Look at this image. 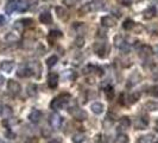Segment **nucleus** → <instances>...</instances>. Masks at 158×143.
I'll return each mask as SVG.
<instances>
[{
  "label": "nucleus",
  "instance_id": "nucleus-19",
  "mask_svg": "<svg viewBox=\"0 0 158 143\" xmlns=\"http://www.w3.org/2000/svg\"><path fill=\"white\" fill-rule=\"evenodd\" d=\"M17 4H18V1H16V0L8 2V5L6 6V13L10 14V13H12L14 10H17Z\"/></svg>",
  "mask_w": 158,
  "mask_h": 143
},
{
  "label": "nucleus",
  "instance_id": "nucleus-17",
  "mask_svg": "<svg viewBox=\"0 0 158 143\" xmlns=\"http://www.w3.org/2000/svg\"><path fill=\"white\" fill-rule=\"evenodd\" d=\"M139 55H140L141 57H146V56H150V55H151V48L147 47V46H143V47L140 48Z\"/></svg>",
  "mask_w": 158,
  "mask_h": 143
},
{
  "label": "nucleus",
  "instance_id": "nucleus-2",
  "mask_svg": "<svg viewBox=\"0 0 158 143\" xmlns=\"http://www.w3.org/2000/svg\"><path fill=\"white\" fill-rule=\"evenodd\" d=\"M49 123H50V125H51V128L54 130H58L61 128V125H62V117L57 112H54L49 117Z\"/></svg>",
  "mask_w": 158,
  "mask_h": 143
},
{
  "label": "nucleus",
  "instance_id": "nucleus-33",
  "mask_svg": "<svg viewBox=\"0 0 158 143\" xmlns=\"http://www.w3.org/2000/svg\"><path fill=\"white\" fill-rule=\"evenodd\" d=\"M77 1H79V0H63V4L67 5V6H73V5H75Z\"/></svg>",
  "mask_w": 158,
  "mask_h": 143
},
{
  "label": "nucleus",
  "instance_id": "nucleus-37",
  "mask_svg": "<svg viewBox=\"0 0 158 143\" xmlns=\"http://www.w3.org/2000/svg\"><path fill=\"white\" fill-rule=\"evenodd\" d=\"M4 81H5V79H4V78H2L1 75H0V86H1L2 84H4Z\"/></svg>",
  "mask_w": 158,
  "mask_h": 143
},
{
  "label": "nucleus",
  "instance_id": "nucleus-35",
  "mask_svg": "<svg viewBox=\"0 0 158 143\" xmlns=\"http://www.w3.org/2000/svg\"><path fill=\"white\" fill-rule=\"evenodd\" d=\"M6 136H7V137H10L11 140H12V138H14V134H12V132H6Z\"/></svg>",
  "mask_w": 158,
  "mask_h": 143
},
{
  "label": "nucleus",
  "instance_id": "nucleus-41",
  "mask_svg": "<svg viewBox=\"0 0 158 143\" xmlns=\"http://www.w3.org/2000/svg\"><path fill=\"white\" fill-rule=\"evenodd\" d=\"M0 143H2V141H1V140H0Z\"/></svg>",
  "mask_w": 158,
  "mask_h": 143
},
{
  "label": "nucleus",
  "instance_id": "nucleus-3",
  "mask_svg": "<svg viewBox=\"0 0 158 143\" xmlns=\"http://www.w3.org/2000/svg\"><path fill=\"white\" fill-rule=\"evenodd\" d=\"M7 90H8V92L12 95H18L20 93L22 87H20V85H19L17 81H14V80H8V81H7Z\"/></svg>",
  "mask_w": 158,
  "mask_h": 143
},
{
  "label": "nucleus",
  "instance_id": "nucleus-28",
  "mask_svg": "<svg viewBox=\"0 0 158 143\" xmlns=\"http://www.w3.org/2000/svg\"><path fill=\"white\" fill-rule=\"evenodd\" d=\"M145 106H146V109L149 111H156V110H158V103H147Z\"/></svg>",
  "mask_w": 158,
  "mask_h": 143
},
{
  "label": "nucleus",
  "instance_id": "nucleus-27",
  "mask_svg": "<svg viewBox=\"0 0 158 143\" xmlns=\"http://www.w3.org/2000/svg\"><path fill=\"white\" fill-rule=\"evenodd\" d=\"M18 36L16 35V33H13V32H10L6 37H5V40L6 41H8V42H16V41H18Z\"/></svg>",
  "mask_w": 158,
  "mask_h": 143
},
{
  "label": "nucleus",
  "instance_id": "nucleus-25",
  "mask_svg": "<svg viewBox=\"0 0 158 143\" xmlns=\"http://www.w3.org/2000/svg\"><path fill=\"white\" fill-rule=\"evenodd\" d=\"M62 76H63L64 79H67V80H74V79L76 78V74H75V72L73 71H66L62 74Z\"/></svg>",
  "mask_w": 158,
  "mask_h": 143
},
{
  "label": "nucleus",
  "instance_id": "nucleus-9",
  "mask_svg": "<svg viewBox=\"0 0 158 143\" xmlns=\"http://www.w3.org/2000/svg\"><path fill=\"white\" fill-rule=\"evenodd\" d=\"M101 24L104 26H107V27H112L115 25V19L111 17V16H105L101 18Z\"/></svg>",
  "mask_w": 158,
  "mask_h": 143
},
{
  "label": "nucleus",
  "instance_id": "nucleus-8",
  "mask_svg": "<svg viewBox=\"0 0 158 143\" xmlns=\"http://www.w3.org/2000/svg\"><path fill=\"white\" fill-rule=\"evenodd\" d=\"M0 68H1L2 72L11 73V72L13 71V68H14V63H13V61H4V62H1Z\"/></svg>",
  "mask_w": 158,
  "mask_h": 143
},
{
  "label": "nucleus",
  "instance_id": "nucleus-21",
  "mask_svg": "<svg viewBox=\"0 0 158 143\" xmlns=\"http://www.w3.org/2000/svg\"><path fill=\"white\" fill-rule=\"evenodd\" d=\"M57 61H58V57H57L56 55H52V56H50V57L46 60V66H48L49 68H51V67H54V66L57 63Z\"/></svg>",
  "mask_w": 158,
  "mask_h": 143
},
{
  "label": "nucleus",
  "instance_id": "nucleus-16",
  "mask_svg": "<svg viewBox=\"0 0 158 143\" xmlns=\"http://www.w3.org/2000/svg\"><path fill=\"white\" fill-rule=\"evenodd\" d=\"M155 14H156V8H155V7H149V8L144 12V18H145V19H151V18L155 17Z\"/></svg>",
  "mask_w": 158,
  "mask_h": 143
},
{
  "label": "nucleus",
  "instance_id": "nucleus-24",
  "mask_svg": "<svg viewBox=\"0 0 158 143\" xmlns=\"http://www.w3.org/2000/svg\"><path fill=\"white\" fill-rule=\"evenodd\" d=\"M105 94H106V98L111 101L113 99V97H114V90H113L112 86H108V87H106V90H105Z\"/></svg>",
  "mask_w": 158,
  "mask_h": 143
},
{
  "label": "nucleus",
  "instance_id": "nucleus-39",
  "mask_svg": "<svg viewBox=\"0 0 158 143\" xmlns=\"http://www.w3.org/2000/svg\"><path fill=\"white\" fill-rule=\"evenodd\" d=\"M155 76H156V78H158V69L155 72Z\"/></svg>",
  "mask_w": 158,
  "mask_h": 143
},
{
  "label": "nucleus",
  "instance_id": "nucleus-26",
  "mask_svg": "<svg viewBox=\"0 0 158 143\" xmlns=\"http://www.w3.org/2000/svg\"><path fill=\"white\" fill-rule=\"evenodd\" d=\"M56 13L58 16V18H66L67 17V11L63 7H56Z\"/></svg>",
  "mask_w": 158,
  "mask_h": 143
},
{
  "label": "nucleus",
  "instance_id": "nucleus-4",
  "mask_svg": "<svg viewBox=\"0 0 158 143\" xmlns=\"http://www.w3.org/2000/svg\"><path fill=\"white\" fill-rule=\"evenodd\" d=\"M70 112H71L73 117L76 119V120H79V122H83V120H86L87 117H88V115H87V112H86L85 110H81V109H77V107L71 109Z\"/></svg>",
  "mask_w": 158,
  "mask_h": 143
},
{
  "label": "nucleus",
  "instance_id": "nucleus-6",
  "mask_svg": "<svg viewBox=\"0 0 158 143\" xmlns=\"http://www.w3.org/2000/svg\"><path fill=\"white\" fill-rule=\"evenodd\" d=\"M17 75L19 78H27L30 75H32V71L29 66H25V65H22L19 68H18V72H17Z\"/></svg>",
  "mask_w": 158,
  "mask_h": 143
},
{
  "label": "nucleus",
  "instance_id": "nucleus-40",
  "mask_svg": "<svg viewBox=\"0 0 158 143\" xmlns=\"http://www.w3.org/2000/svg\"><path fill=\"white\" fill-rule=\"evenodd\" d=\"M156 130H157V131H158V120H157V122H156Z\"/></svg>",
  "mask_w": 158,
  "mask_h": 143
},
{
  "label": "nucleus",
  "instance_id": "nucleus-31",
  "mask_svg": "<svg viewBox=\"0 0 158 143\" xmlns=\"http://www.w3.org/2000/svg\"><path fill=\"white\" fill-rule=\"evenodd\" d=\"M61 36H62V33H61L60 31H51L50 35H49V38H52V37H54V41H55V38H60Z\"/></svg>",
  "mask_w": 158,
  "mask_h": 143
},
{
  "label": "nucleus",
  "instance_id": "nucleus-13",
  "mask_svg": "<svg viewBox=\"0 0 158 143\" xmlns=\"http://www.w3.org/2000/svg\"><path fill=\"white\" fill-rule=\"evenodd\" d=\"M0 113H1V116L4 117V118H10L12 115H13V111H12V109L10 107V106H2L1 107V111H0Z\"/></svg>",
  "mask_w": 158,
  "mask_h": 143
},
{
  "label": "nucleus",
  "instance_id": "nucleus-38",
  "mask_svg": "<svg viewBox=\"0 0 158 143\" xmlns=\"http://www.w3.org/2000/svg\"><path fill=\"white\" fill-rule=\"evenodd\" d=\"M155 54H156V55L158 56V46H157V47H155Z\"/></svg>",
  "mask_w": 158,
  "mask_h": 143
},
{
  "label": "nucleus",
  "instance_id": "nucleus-34",
  "mask_svg": "<svg viewBox=\"0 0 158 143\" xmlns=\"http://www.w3.org/2000/svg\"><path fill=\"white\" fill-rule=\"evenodd\" d=\"M49 143H62V140L61 138H52Z\"/></svg>",
  "mask_w": 158,
  "mask_h": 143
},
{
  "label": "nucleus",
  "instance_id": "nucleus-7",
  "mask_svg": "<svg viewBox=\"0 0 158 143\" xmlns=\"http://www.w3.org/2000/svg\"><path fill=\"white\" fill-rule=\"evenodd\" d=\"M43 117V113L39 111V110H37V109H33L31 112H30V115H29V119L32 122V123H38L41 119Z\"/></svg>",
  "mask_w": 158,
  "mask_h": 143
},
{
  "label": "nucleus",
  "instance_id": "nucleus-22",
  "mask_svg": "<svg viewBox=\"0 0 158 143\" xmlns=\"http://www.w3.org/2000/svg\"><path fill=\"white\" fill-rule=\"evenodd\" d=\"M27 94L30 95V97H36L37 95V86L35 84L29 85V87H27Z\"/></svg>",
  "mask_w": 158,
  "mask_h": 143
},
{
  "label": "nucleus",
  "instance_id": "nucleus-36",
  "mask_svg": "<svg viewBox=\"0 0 158 143\" xmlns=\"http://www.w3.org/2000/svg\"><path fill=\"white\" fill-rule=\"evenodd\" d=\"M4 23H5V18H4L2 16H0V26L4 25Z\"/></svg>",
  "mask_w": 158,
  "mask_h": 143
},
{
  "label": "nucleus",
  "instance_id": "nucleus-30",
  "mask_svg": "<svg viewBox=\"0 0 158 143\" xmlns=\"http://www.w3.org/2000/svg\"><path fill=\"white\" fill-rule=\"evenodd\" d=\"M124 29H126V30H129V29H132L133 26H135V23H133V21H131V19H127V21H125V23H124Z\"/></svg>",
  "mask_w": 158,
  "mask_h": 143
},
{
  "label": "nucleus",
  "instance_id": "nucleus-29",
  "mask_svg": "<svg viewBox=\"0 0 158 143\" xmlns=\"http://www.w3.org/2000/svg\"><path fill=\"white\" fill-rule=\"evenodd\" d=\"M149 94L155 97V98H158V86H153L149 90Z\"/></svg>",
  "mask_w": 158,
  "mask_h": 143
},
{
  "label": "nucleus",
  "instance_id": "nucleus-5",
  "mask_svg": "<svg viewBox=\"0 0 158 143\" xmlns=\"http://www.w3.org/2000/svg\"><path fill=\"white\" fill-rule=\"evenodd\" d=\"M57 85H58V75L56 73H50L48 75V86L51 90H54L57 87Z\"/></svg>",
  "mask_w": 158,
  "mask_h": 143
},
{
  "label": "nucleus",
  "instance_id": "nucleus-20",
  "mask_svg": "<svg viewBox=\"0 0 158 143\" xmlns=\"http://www.w3.org/2000/svg\"><path fill=\"white\" fill-rule=\"evenodd\" d=\"M29 8V2L27 1H25V0H20V1H18V4H17V10L18 11H26Z\"/></svg>",
  "mask_w": 158,
  "mask_h": 143
},
{
  "label": "nucleus",
  "instance_id": "nucleus-23",
  "mask_svg": "<svg viewBox=\"0 0 158 143\" xmlns=\"http://www.w3.org/2000/svg\"><path fill=\"white\" fill-rule=\"evenodd\" d=\"M129 142V136L125 134H119L115 138V143H127Z\"/></svg>",
  "mask_w": 158,
  "mask_h": 143
},
{
  "label": "nucleus",
  "instance_id": "nucleus-32",
  "mask_svg": "<svg viewBox=\"0 0 158 143\" xmlns=\"http://www.w3.org/2000/svg\"><path fill=\"white\" fill-rule=\"evenodd\" d=\"M75 44H76V47L81 48L85 46V40L82 38V37H77L76 40H75Z\"/></svg>",
  "mask_w": 158,
  "mask_h": 143
},
{
  "label": "nucleus",
  "instance_id": "nucleus-12",
  "mask_svg": "<svg viewBox=\"0 0 158 143\" xmlns=\"http://www.w3.org/2000/svg\"><path fill=\"white\" fill-rule=\"evenodd\" d=\"M39 21H41V23L43 24H51L52 17H51L50 12H43V13L39 16Z\"/></svg>",
  "mask_w": 158,
  "mask_h": 143
},
{
  "label": "nucleus",
  "instance_id": "nucleus-14",
  "mask_svg": "<svg viewBox=\"0 0 158 143\" xmlns=\"http://www.w3.org/2000/svg\"><path fill=\"white\" fill-rule=\"evenodd\" d=\"M71 141H73V143H83L86 141V135L82 132H77V134L73 135Z\"/></svg>",
  "mask_w": 158,
  "mask_h": 143
},
{
  "label": "nucleus",
  "instance_id": "nucleus-18",
  "mask_svg": "<svg viewBox=\"0 0 158 143\" xmlns=\"http://www.w3.org/2000/svg\"><path fill=\"white\" fill-rule=\"evenodd\" d=\"M130 125H131V120H130L129 117H122V118H120V126H119V128H121V129H129Z\"/></svg>",
  "mask_w": 158,
  "mask_h": 143
},
{
  "label": "nucleus",
  "instance_id": "nucleus-15",
  "mask_svg": "<svg viewBox=\"0 0 158 143\" xmlns=\"http://www.w3.org/2000/svg\"><path fill=\"white\" fill-rule=\"evenodd\" d=\"M153 141H155V136L152 134H149V135H144L139 137L138 143H153Z\"/></svg>",
  "mask_w": 158,
  "mask_h": 143
},
{
  "label": "nucleus",
  "instance_id": "nucleus-1",
  "mask_svg": "<svg viewBox=\"0 0 158 143\" xmlns=\"http://www.w3.org/2000/svg\"><path fill=\"white\" fill-rule=\"evenodd\" d=\"M69 100H70V95L68 94V93H63V94L58 95V97H56V98H54V99L51 100L50 107H51L52 110H60L63 105L67 104Z\"/></svg>",
  "mask_w": 158,
  "mask_h": 143
},
{
  "label": "nucleus",
  "instance_id": "nucleus-11",
  "mask_svg": "<svg viewBox=\"0 0 158 143\" xmlns=\"http://www.w3.org/2000/svg\"><path fill=\"white\" fill-rule=\"evenodd\" d=\"M90 109H91V111H93L95 115H100V113L104 112L105 106H104V104H101V103H94V104H91Z\"/></svg>",
  "mask_w": 158,
  "mask_h": 143
},
{
  "label": "nucleus",
  "instance_id": "nucleus-10",
  "mask_svg": "<svg viewBox=\"0 0 158 143\" xmlns=\"http://www.w3.org/2000/svg\"><path fill=\"white\" fill-rule=\"evenodd\" d=\"M147 124H149V120L145 118H138L135 120V129H138V130H144V129H146V126H147Z\"/></svg>",
  "mask_w": 158,
  "mask_h": 143
}]
</instances>
